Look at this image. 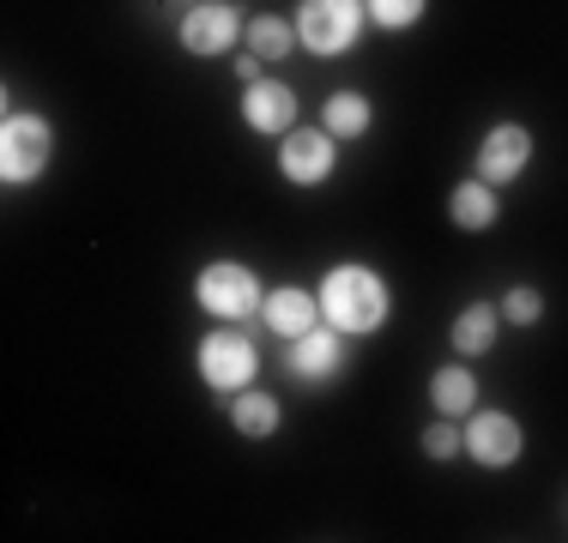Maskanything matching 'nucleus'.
<instances>
[{"instance_id": "19", "label": "nucleus", "mask_w": 568, "mask_h": 543, "mask_svg": "<svg viewBox=\"0 0 568 543\" xmlns=\"http://www.w3.org/2000/svg\"><path fill=\"white\" fill-rule=\"evenodd\" d=\"M363 12L375 19V31H412V24H424L429 0H363Z\"/></svg>"}, {"instance_id": "13", "label": "nucleus", "mask_w": 568, "mask_h": 543, "mask_svg": "<svg viewBox=\"0 0 568 543\" xmlns=\"http://www.w3.org/2000/svg\"><path fill=\"white\" fill-rule=\"evenodd\" d=\"M429 399H436L442 417H471L478 411V375H471V362H442L436 375H429Z\"/></svg>"}, {"instance_id": "14", "label": "nucleus", "mask_w": 568, "mask_h": 543, "mask_svg": "<svg viewBox=\"0 0 568 543\" xmlns=\"http://www.w3.org/2000/svg\"><path fill=\"white\" fill-rule=\"evenodd\" d=\"M448 217L459 229H490L496 217H503V194H496L484 175H466V182L448 194Z\"/></svg>"}, {"instance_id": "10", "label": "nucleus", "mask_w": 568, "mask_h": 543, "mask_svg": "<svg viewBox=\"0 0 568 543\" xmlns=\"http://www.w3.org/2000/svg\"><path fill=\"white\" fill-rule=\"evenodd\" d=\"M345 369V332L339 326H308L303 338H291V375L308 387H327Z\"/></svg>"}, {"instance_id": "15", "label": "nucleus", "mask_w": 568, "mask_h": 543, "mask_svg": "<svg viewBox=\"0 0 568 543\" xmlns=\"http://www.w3.org/2000/svg\"><path fill=\"white\" fill-rule=\"evenodd\" d=\"M496 326H503V308H496V303H471V308H459V315H454L448 345L471 362V357H484V350L496 345Z\"/></svg>"}, {"instance_id": "21", "label": "nucleus", "mask_w": 568, "mask_h": 543, "mask_svg": "<svg viewBox=\"0 0 568 543\" xmlns=\"http://www.w3.org/2000/svg\"><path fill=\"white\" fill-rule=\"evenodd\" d=\"M424 453H429V459H454V453H466V429H454L448 417H442V423H429V429H424Z\"/></svg>"}, {"instance_id": "4", "label": "nucleus", "mask_w": 568, "mask_h": 543, "mask_svg": "<svg viewBox=\"0 0 568 543\" xmlns=\"http://www.w3.org/2000/svg\"><path fill=\"white\" fill-rule=\"evenodd\" d=\"M49 157H55V127H49L43 115L12 109L7 127H0V182H7V187L37 182V175L49 170Z\"/></svg>"}, {"instance_id": "17", "label": "nucleus", "mask_w": 568, "mask_h": 543, "mask_svg": "<svg viewBox=\"0 0 568 543\" xmlns=\"http://www.w3.org/2000/svg\"><path fill=\"white\" fill-rule=\"evenodd\" d=\"M321 127H327L333 140H363V133L375 127V103L363 98V91H333L327 109H321Z\"/></svg>"}, {"instance_id": "12", "label": "nucleus", "mask_w": 568, "mask_h": 543, "mask_svg": "<svg viewBox=\"0 0 568 543\" xmlns=\"http://www.w3.org/2000/svg\"><path fill=\"white\" fill-rule=\"evenodd\" d=\"M261 320H266V332H278V338H303L308 326H321V290L278 284V290H266Z\"/></svg>"}, {"instance_id": "18", "label": "nucleus", "mask_w": 568, "mask_h": 543, "mask_svg": "<svg viewBox=\"0 0 568 543\" xmlns=\"http://www.w3.org/2000/svg\"><path fill=\"white\" fill-rule=\"evenodd\" d=\"M242 49H254L266 66H278L284 54L296 49V24L278 19V12H261V19H248V37H242Z\"/></svg>"}, {"instance_id": "22", "label": "nucleus", "mask_w": 568, "mask_h": 543, "mask_svg": "<svg viewBox=\"0 0 568 543\" xmlns=\"http://www.w3.org/2000/svg\"><path fill=\"white\" fill-rule=\"evenodd\" d=\"M261 66H266V61H261L254 49H242V54H236V79H242V85H254V79H266Z\"/></svg>"}, {"instance_id": "16", "label": "nucleus", "mask_w": 568, "mask_h": 543, "mask_svg": "<svg viewBox=\"0 0 568 543\" xmlns=\"http://www.w3.org/2000/svg\"><path fill=\"white\" fill-rule=\"evenodd\" d=\"M224 404H230L236 434H248V441H266V434H278V423H284L278 399H273V392H261V387H242L236 399H224Z\"/></svg>"}, {"instance_id": "2", "label": "nucleus", "mask_w": 568, "mask_h": 543, "mask_svg": "<svg viewBox=\"0 0 568 543\" xmlns=\"http://www.w3.org/2000/svg\"><path fill=\"white\" fill-rule=\"evenodd\" d=\"M194 369H200V380H206L219 399H236V392L254 387V375H261V350H254V338H242L236 320H230L224 332H206V338H200Z\"/></svg>"}, {"instance_id": "7", "label": "nucleus", "mask_w": 568, "mask_h": 543, "mask_svg": "<svg viewBox=\"0 0 568 543\" xmlns=\"http://www.w3.org/2000/svg\"><path fill=\"white\" fill-rule=\"evenodd\" d=\"M248 37V24H242L236 7H224V0H200L194 12H182V49L200 54V61H212V54H230Z\"/></svg>"}, {"instance_id": "8", "label": "nucleus", "mask_w": 568, "mask_h": 543, "mask_svg": "<svg viewBox=\"0 0 568 543\" xmlns=\"http://www.w3.org/2000/svg\"><path fill=\"white\" fill-rule=\"evenodd\" d=\"M466 453L478 459V465H490V471H508L514 459L526 453V429L514 423L508 411H471V423H466Z\"/></svg>"}, {"instance_id": "11", "label": "nucleus", "mask_w": 568, "mask_h": 543, "mask_svg": "<svg viewBox=\"0 0 568 543\" xmlns=\"http://www.w3.org/2000/svg\"><path fill=\"white\" fill-rule=\"evenodd\" d=\"M242 121H248L254 133H266V140H284V133L296 127V91L284 85V79H254V85L242 91Z\"/></svg>"}, {"instance_id": "20", "label": "nucleus", "mask_w": 568, "mask_h": 543, "mask_svg": "<svg viewBox=\"0 0 568 543\" xmlns=\"http://www.w3.org/2000/svg\"><path fill=\"white\" fill-rule=\"evenodd\" d=\"M503 320H514V326H532V320H545V296H538L532 284H514V290L503 296Z\"/></svg>"}, {"instance_id": "9", "label": "nucleus", "mask_w": 568, "mask_h": 543, "mask_svg": "<svg viewBox=\"0 0 568 543\" xmlns=\"http://www.w3.org/2000/svg\"><path fill=\"white\" fill-rule=\"evenodd\" d=\"M526 163H532V127H520V121H496V127L484 133V145H478V175L490 187H508V182H520Z\"/></svg>"}, {"instance_id": "3", "label": "nucleus", "mask_w": 568, "mask_h": 543, "mask_svg": "<svg viewBox=\"0 0 568 543\" xmlns=\"http://www.w3.org/2000/svg\"><path fill=\"white\" fill-rule=\"evenodd\" d=\"M194 296H200V308H206L212 320H248V315H261L266 284L242 260H212V266H200Z\"/></svg>"}, {"instance_id": "5", "label": "nucleus", "mask_w": 568, "mask_h": 543, "mask_svg": "<svg viewBox=\"0 0 568 543\" xmlns=\"http://www.w3.org/2000/svg\"><path fill=\"white\" fill-rule=\"evenodd\" d=\"M363 0H303L296 7V43H303L308 54H345L351 43L363 37Z\"/></svg>"}, {"instance_id": "6", "label": "nucleus", "mask_w": 568, "mask_h": 543, "mask_svg": "<svg viewBox=\"0 0 568 543\" xmlns=\"http://www.w3.org/2000/svg\"><path fill=\"white\" fill-rule=\"evenodd\" d=\"M333 170H339V145L327 127H291L278 140V175L291 187H321Z\"/></svg>"}, {"instance_id": "1", "label": "nucleus", "mask_w": 568, "mask_h": 543, "mask_svg": "<svg viewBox=\"0 0 568 543\" xmlns=\"http://www.w3.org/2000/svg\"><path fill=\"white\" fill-rule=\"evenodd\" d=\"M387 315H394V290H387V278L375 266L363 260H339L321 278V320L339 326L345 338H369L382 332Z\"/></svg>"}]
</instances>
